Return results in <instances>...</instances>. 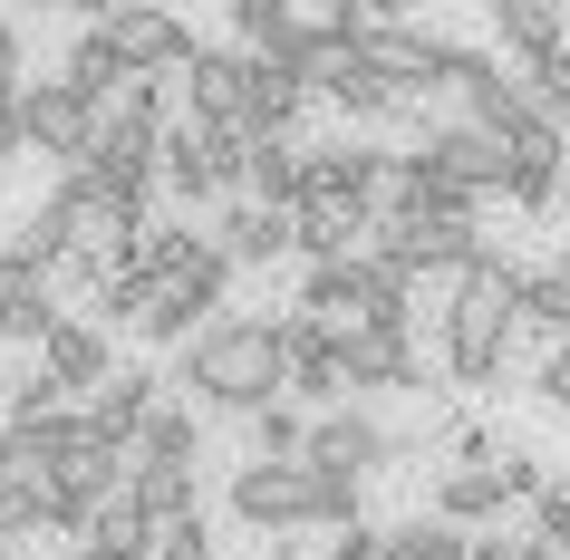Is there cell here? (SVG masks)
<instances>
[{
	"label": "cell",
	"mask_w": 570,
	"mask_h": 560,
	"mask_svg": "<svg viewBox=\"0 0 570 560\" xmlns=\"http://www.w3.org/2000/svg\"><path fill=\"white\" fill-rule=\"evenodd\" d=\"M175 386H184V406L194 415H262L281 406V320H252V310H223V320L194 338V348L175 357Z\"/></svg>",
	"instance_id": "1"
},
{
	"label": "cell",
	"mask_w": 570,
	"mask_h": 560,
	"mask_svg": "<svg viewBox=\"0 0 570 560\" xmlns=\"http://www.w3.org/2000/svg\"><path fill=\"white\" fill-rule=\"evenodd\" d=\"M512 291H522V262H503V252H483V262L454 281L445 320H435L454 386H493L503 377V357H512Z\"/></svg>",
	"instance_id": "2"
},
{
	"label": "cell",
	"mask_w": 570,
	"mask_h": 560,
	"mask_svg": "<svg viewBox=\"0 0 570 560\" xmlns=\"http://www.w3.org/2000/svg\"><path fill=\"white\" fill-rule=\"evenodd\" d=\"M97 30H107V49H117L126 78H184V68L204 59L194 20H184V10H155V0H117Z\"/></svg>",
	"instance_id": "3"
},
{
	"label": "cell",
	"mask_w": 570,
	"mask_h": 560,
	"mask_svg": "<svg viewBox=\"0 0 570 560\" xmlns=\"http://www.w3.org/2000/svg\"><path fill=\"white\" fill-rule=\"evenodd\" d=\"M416 155L454 184V194H464V204H483V194H503V184H512V146L493 136V126H474V117L425 126V146H416Z\"/></svg>",
	"instance_id": "4"
},
{
	"label": "cell",
	"mask_w": 570,
	"mask_h": 560,
	"mask_svg": "<svg viewBox=\"0 0 570 560\" xmlns=\"http://www.w3.org/2000/svg\"><path fill=\"white\" fill-rule=\"evenodd\" d=\"M97 126H107V107H88V97L68 88V78H39L30 97H20V136H30L49 165H88V146H97Z\"/></svg>",
	"instance_id": "5"
},
{
	"label": "cell",
	"mask_w": 570,
	"mask_h": 560,
	"mask_svg": "<svg viewBox=\"0 0 570 560\" xmlns=\"http://www.w3.org/2000/svg\"><path fill=\"white\" fill-rule=\"evenodd\" d=\"M309 464L320 473H387V464H406V435L396 425H377L367 406H330V415H309Z\"/></svg>",
	"instance_id": "6"
},
{
	"label": "cell",
	"mask_w": 570,
	"mask_h": 560,
	"mask_svg": "<svg viewBox=\"0 0 570 560\" xmlns=\"http://www.w3.org/2000/svg\"><path fill=\"white\" fill-rule=\"evenodd\" d=\"M39 377L59 386V396H97V386L117 377V338H107V320H78V310H68V320L39 338Z\"/></svg>",
	"instance_id": "7"
},
{
	"label": "cell",
	"mask_w": 570,
	"mask_h": 560,
	"mask_svg": "<svg viewBox=\"0 0 570 560\" xmlns=\"http://www.w3.org/2000/svg\"><path fill=\"white\" fill-rule=\"evenodd\" d=\"M338 386L367 396V386H425L416 328H338Z\"/></svg>",
	"instance_id": "8"
},
{
	"label": "cell",
	"mask_w": 570,
	"mask_h": 560,
	"mask_svg": "<svg viewBox=\"0 0 570 560\" xmlns=\"http://www.w3.org/2000/svg\"><path fill=\"white\" fill-rule=\"evenodd\" d=\"M281 396H301V406H320L330 415L338 396H348V386H338V328H320L309 320V310H291V320H281Z\"/></svg>",
	"instance_id": "9"
},
{
	"label": "cell",
	"mask_w": 570,
	"mask_h": 560,
	"mask_svg": "<svg viewBox=\"0 0 570 560\" xmlns=\"http://www.w3.org/2000/svg\"><path fill=\"white\" fill-rule=\"evenodd\" d=\"M184 117L242 136V117H252V49H204L184 68Z\"/></svg>",
	"instance_id": "10"
},
{
	"label": "cell",
	"mask_w": 570,
	"mask_h": 560,
	"mask_svg": "<svg viewBox=\"0 0 570 560\" xmlns=\"http://www.w3.org/2000/svg\"><path fill=\"white\" fill-rule=\"evenodd\" d=\"M59 320H68V310H59V281L30 271L10 242H0V348H39Z\"/></svg>",
	"instance_id": "11"
},
{
	"label": "cell",
	"mask_w": 570,
	"mask_h": 560,
	"mask_svg": "<svg viewBox=\"0 0 570 560\" xmlns=\"http://www.w3.org/2000/svg\"><path fill=\"white\" fill-rule=\"evenodd\" d=\"M233 522H252V531H301V522H309V464H242V473H233Z\"/></svg>",
	"instance_id": "12"
},
{
	"label": "cell",
	"mask_w": 570,
	"mask_h": 560,
	"mask_svg": "<svg viewBox=\"0 0 570 560\" xmlns=\"http://www.w3.org/2000/svg\"><path fill=\"white\" fill-rule=\"evenodd\" d=\"M146 242H155V271H165V281H184V291H194L213 320H223V291H233V262H223V242L194 233V223H155Z\"/></svg>",
	"instance_id": "13"
},
{
	"label": "cell",
	"mask_w": 570,
	"mask_h": 560,
	"mask_svg": "<svg viewBox=\"0 0 570 560\" xmlns=\"http://www.w3.org/2000/svg\"><path fill=\"white\" fill-rule=\"evenodd\" d=\"M435 49H445V39H435V30H406V20H367V39H358V59L377 68L396 97L435 88Z\"/></svg>",
	"instance_id": "14"
},
{
	"label": "cell",
	"mask_w": 570,
	"mask_h": 560,
	"mask_svg": "<svg viewBox=\"0 0 570 560\" xmlns=\"http://www.w3.org/2000/svg\"><path fill=\"white\" fill-rule=\"evenodd\" d=\"M213 242H223V262H233V271H271V262H291V213L223 204V213H213Z\"/></svg>",
	"instance_id": "15"
},
{
	"label": "cell",
	"mask_w": 570,
	"mask_h": 560,
	"mask_svg": "<svg viewBox=\"0 0 570 560\" xmlns=\"http://www.w3.org/2000/svg\"><path fill=\"white\" fill-rule=\"evenodd\" d=\"M155 386H165V377H146V367H117V377H107V386L88 396V425H97L107 444H117V454H136V435H146V415L165 406Z\"/></svg>",
	"instance_id": "16"
},
{
	"label": "cell",
	"mask_w": 570,
	"mask_h": 560,
	"mask_svg": "<svg viewBox=\"0 0 570 560\" xmlns=\"http://www.w3.org/2000/svg\"><path fill=\"white\" fill-rule=\"evenodd\" d=\"M301 175H309V146H291V136H252V184H242V204L301 213Z\"/></svg>",
	"instance_id": "17"
},
{
	"label": "cell",
	"mask_w": 570,
	"mask_h": 560,
	"mask_svg": "<svg viewBox=\"0 0 570 560\" xmlns=\"http://www.w3.org/2000/svg\"><path fill=\"white\" fill-rule=\"evenodd\" d=\"M309 97H320V88H309L301 68H281V59H252V117H242V136H291Z\"/></svg>",
	"instance_id": "18"
},
{
	"label": "cell",
	"mask_w": 570,
	"mask_h": 560,
	"mask_svg": "<svg viewBox=\"0 0 570 560\" xmlns=\"http://www.w3.org/2000/svg\"><path fill=\"white\" fill-rule=\"evenodd\" d=\"M309 88L330 97V107H348V117H396V107H416V97H396L387 78H377V68L358 59V49H338V59L320 68V78H309Z\"/></svg>",
	"instance_id": "19"
},
{
	"label": "cell",
	"mask_w": 570,
	"mask_h": 560,
	"mask_svg": "<svg viewBox=\"0 0 570 560\" xmlns=\"http://www.w3.org/2000/svg\"><path fill=\"white\" fill-rule=\"evenodd\" d=\"M503 473H474V464H445V483H435V522H454V531H483V522H503Z\"/></svg>",
	"instance_id": "20"
},
{
	"label": "cell",
	"mask_w": 570,
	"mask_h": 560,
	"mask_svg": "<svg viewBox=\"0 0 570 560\" xmlns=\"http://www.w3.org/2000/svg\"><path fill=\"white\" fill-rule=\"evenodd\" d=\"M493 30H503V49L522 68H541L551 49H570V20L551 10V0H493Z\"/></svg>",
	"instance_id": "21"
},
{
	"label": "cell",
	"mask_w": 570,
	"mask_h": 560,
	"mask_svg": "<svg viewBox=\"0 0 570 560\" xmlns=\"http://www.w3.org/2000/svg\"><path fill=\"white\" fill-rule=\"evenodd\" d=\"M126 493H136V512H146L155 531L204 512V483H194V464H136V473H126Z\"/></svg>",
	"instance_id": "22"
},
{
	"label": "cell",
	"mask_w": 570,
	"mask_h": 560,
	"mask_svg": "<svg viewBox=\"0 0 570 560\" xmlns=\"http://www.w3.org/2000/svg\"><path fill=\"white\" fill-rule=\"evenodd\" d=\"M561 175H570V146H561V136H532V146H512V184H503V194L522 213H551V204H561Z\"/></svg>",
	"instance_id": "23"
},
{
	"label": "cell",
	"mask_w": 570,
	"mask_h": 560,
	"mask_svg": "<svg viewBox=\"0 0 570 560\" xmlns=\"http://www.w3.org/2000/svg\"><path fill=\"white\" fill-rule=\"evenodd\" d=\"M59 78L88 97V107H117V97H126V68H117V49H107V30H97V20L68 39V68H59Z\"/></svg>",
	"instance_id": "24"
},
{
	"label": "cell",
	"mask_w": 570,
	"mask_h": 560,
	"mask_svg": "<svg viewBox=\"0 0 570 560\" xmlns=\"http://www.w3.org/2000/svg\"><path fill=\"white\" fill-rule=\"evenodd\" d=\"M194 454H204V415L184 406V396H165L146 415V435H136V464H194Z\"/></svg>",
	"instance_id": "25"
},
{
	"label": "cell",
	"mask_w": 570,
	"mask_h": 560,
	"mask_svg": "<svg viewBox=\"0 0 570 560\" xmlns=\"http://www.w3.org/2000/svg\"><path fill=\"white\" fill-rule=\"evenodd\" d=\"M512 320L551 328V338H561V348H570V271H561V262L522 271V291H512Z\"/></svg>",
	"instance_id": "26"
},
{
	"label": "cell",
	"mask_w": 570,
	"mask_h": 560,
	"mask_svg": "<svg viewBox=\"0 0 570 560\" xmlns=\"http://www.w3.org/2000/svg\"><path fill=\"white\" fill-rule=\"evenodd\" d=\"M387 551H396V560H474V531H454V522H435V512H416V522L387 531Z\"/></svg>",
	"instance_id": "27"
},
{
	"label": "cell",
	"mask_w": 570,
	"mask_h": 560,
	"mask_svg": "<svg viewBox=\"0 0 570 560\" xmlns=\"http://www.w3.org/2000/svg\"><path fill=\"white\" fill-rule=\"evenodd\" d=\"M309 522L358 531L367 522V483H358V473H320V464H309Z\"/></svg>",
	"instance_id": "28"
},
{
	"label": "cell",
	"mask_w": 570,
	"mask_h": 560,
	"mask_svg": "<svg viewBox=\"0 0 570 560\" xmlns=\"http://www.w3.org/2000/svg\"><path fill=\"white\" fill-rule=\"evenodd\" d=\"M493 473H503L512 502H541V493H551V464H541V454H493Z\"/></svg>",
	"instance_id": "29"
},
{
	"label": "cell",
	"mask_w": 570,
	"mask_h": 560,
	"mask_svg": "<svg viewBox=\"0 0 570 560\" xmlns=\"http://www.w3.org/2000/svg\"><path fill=\"white\" fill-rule=\"evenodd\" d=\"M155 560H213V522L194 512V522H165L155 531Z\"/></svg>",
	"instance_id": "30"
},
{
	"label": "cell",
	"mask_w": 570,
	"mask_h": 560,
	"mask_svg": "<svg viewBox=\"0 0 570 560\" xmlns=\"http://www.w3.org/2000/svg\"><path fill=\"white\" fill-rule=\"evenodd\" d=\"M532 541H551V551L570 560V483H551V493L532 502Z\"/></svg>",
	"instance_id": "31"
},
{
	"label": "cell",
	"mask_w": 570,
	"mask_h": 560,
	"mask_svg": "<svg viewBox=\"0 0 570 560\" xmlns=\"http://www.w3.org/2000/svg\"><path fill=\"white\" fill-rule=\"evenodd\" d=\"M532 97H541V107H551V117L570 126V49H551V59L532 68Z\"/></svg>",
	"instance_id": "32"
},
{
	"label": "cell",
	"mask_w": 570,
	"mask_h": 560,
	"mask_svg": "<svg viewBox=\"0 0 570 560\" xmlns=\"http://www.w3.org/2000/svg\"><path fill=\"white\" fill-rule=\"evenodd\" d=\"M541 396H551V406L570 415V348H551V357H541Z\"/></svg>",
	"instance_id": "33"
},
{
	"label": "cell",
	"mask_w": 570,
	"mask_h": 560,
	"mask_svg": "<svg viewBox=\"0 0 570 560\" xmlns=\"http://www.w3.org/2000/svg\"><path fill=\"white\" fill-rule=\"evenodd\" d=\"M0 78H20V20L0 10Z\"/></svg>",
	"instance_id": "34"
},
{
	"label": "cell",
	"mask_w": 570,
	"mask_h": 560,
	"mask_svg": "<svg viewBox=\"0 0 570 560\" xmlns=\"http://www.w3.org/2000/svg\"><path fill=\"white\" fill-rule=\"evenodd\" d=\"M262 560H301V551H291V541H271V551H262Z\"/></svg>",
	"instance_id": "35"
}]
</instances>
